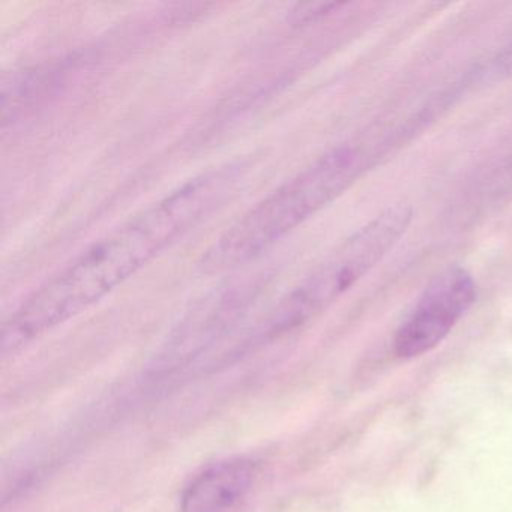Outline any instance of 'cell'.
Segmentation results:
<instances>
[{"label": "cell", "mask_w": 512, "mask_h": 512, "mask_svg": "<svg viewBox=\"0 0 512 512\" xmlns=\"http://www.w3.org/2000/svg\"><path fill=\"white\" fill-rule=\"evenodd\" d=\"M244 172L242 164L209 170L89 245L11 314L2 328V353L17 352L106 298L223 206Z\"/></svg>", "instance_id": "1"}, {"label": "cell", "mask_w": 512, "mask_h": 512, "mask_svg": "<svg viewBox=\"0 0 512 512\" xmlns=\"http://www.w3.org/2000/svg\"><path fill=\"white\" fill-rule=\"evenodd\" d=\"M367 167L359 146L341 145L317 158L298 175L248 209L200 262L203 272H226L247 265L346 193Z\"/></svg>", "instance_id": "2"}, {"label": "cell", "mask_w": 512, "mask_h": 512, "mask_svg": "<svg viewBox=\"0 0 512 512\" xmlns=\"http://www.w3.org/2000/svg\"><path fill=\"white\" fill-rule=\"evenodd\" d=\"M344 2H308L299 4L290 11V22L295 26L310 25L323 17L331 16L335 11L344 7Z\"/></svg>", "instance_id": "8"}, {"label": "cell", "mask_w": 512, "mask_h": 512, "mask_svg": "<svg viewBox=\"0 0 512 512\" xmlns=\"http://www.w3.org/2000/svg\"><path fill=\"white\" fill-rule=\"evenodd\" d=\"M262 466L253 458H227L197 473L182 493V512H245L256 497Z\"/></svg>", "instance_id": "5"}, {"label": "cell", "mask_w": 512, "mask_h": 512, "mask_svg": "<svg viewBox=\"0 0 512 512\" xmlns=\"http://www.w3.org/2000/svg\"><path fill=\"white\" fill-rule=\"evenodd\" d=\"M472 77L479 83L502 82L512 77V40L505 44L487 64L479 67Z\"/></svg>", "instance_id": "7"}, {"label": "cell", "mask_w": 512, "mask_h": 512, "mask_svg": "<svg viewBox=\"0 0 512 512\" xmlns=\"http://www.w3.org/2000/svg\"><path fill=\"white\" fill-rule=\"evenodd\" d=\"M413 220L412 206L395 203L356 230L296 286L269 319L268 332L304 325L367 277L401 241Z\"/></svg>", "instance_id": "3"}, {"label": "cell", "mask_w": 512, "mask_h": 512, "mask_svg": "<svg viewBox=\"0 0 512 512\" xmlns=\"http://www.w3.org/2000/svg\"><path fill=\"white\" fill-rule=\"evenodd\" d=\"M478 286L463 266L452 265L431 278L394 338L400 358L412 359L439 346L475 304Z\"/></svg>", "instance_id": "4"}, {"label": "cell", "mask_w": 512, "mask_h": 512, "mask_svg": "<svg viewBox=\"0 0 512 512\" xmlns=\"http://www.w3.org/2000/svg\"><path fill=\"white\" fill-rule=\"evenodd\" d=\"M242 296L221 295L194 311L179 325L173 337L161 353V362L166 367L188 361L202 352L215 338L220 337L236 314L241 313Z\"/></svg>", "instance_id": "6"}]
</instances>
